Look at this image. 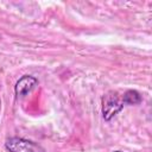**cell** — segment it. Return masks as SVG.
Segmentation results:
<instances>
[{
  "label": "cell",
  "mask_w": 152,
  "mask_h": 152,
  "mask_svg": "<svg viewBox=\"0 0 152 152\" xmlns=\"http://www.w3.org/2000/svg\"><path fill=\"white\" fill-rule=\"evenodd\" d=\"M122 97L120 99L118 93L114 90L108 91L102 97V116L106 121L112 120L118 113L124 109Z\"/></svg>",
  "instance_id": "obj_1"
},
{
  "label": "cell",
  "mask_w": 152,
  "mask_h": 152,
  "mask_svg": "<svg viewBox=\"0 0 152 152\" xmlns=\"http://www.w3.org/2000/svg\"><path fill=\"white\" fill-rule=\"evenodd\" d=\"M5 148L8 152H45L40 144L19 137L8 138L5 142Z\"/></svg>",
  "instance_id": "obj_2"
},
{
  "label": "cell",
  "mask_w": 152,
  "mask_h": 152,
  "mask_svg": "<svg viewBox=\"0 0 152 152\" xmlns=\"http://www.w3.org/2000/svg\"><path fill=\"white\" fill-rule=\"evenodd\" d=\"M113 152H124V151H113Z\"/></svg>",
  "instance_id": "obj_5"
},
{
  "label": "cell",
  "mask_w": 152,
  "mask_h": 152,
  "mask_svg": "<svg viewBox=\"0 0 152 152\" xmlns=\"http://www.w3.org/2000/svg\"><path fill=\"white\" fill-rule=\"evenodd\" d=\"M38 83L39 81L37 77L32 75H24L17 81L14 86V93L17 96H26L38 86Z\"/></svg>",
  "instance_id": "obj_3"
},
{
  "label": "cell",
  "mask_w": 152,
  "mask_h": 152,
  "mask_svg": "<svg viewBox=\"0 0 152 152\" xmlns=\"http://www.w3.org/2000/svg\"><path fill=\"white\" fill-rule=\"evenodd\" d=\"M122 102H124V104H129V106L140 104L142 102V96L138 90L128 89L122 95Z\"/></svg>",
  "instance_id": "obj_4"
}]
</instances>
